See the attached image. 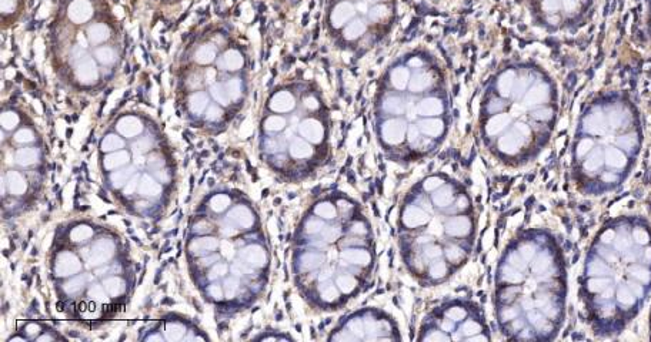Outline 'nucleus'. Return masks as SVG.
Here are the masks:
<instances>
[{"label":"nucleus","instance_id":"nucleus-28","mask_svg":"<svg viewBox=\"0 0 651 342\" xmlns=\"http://www.w3.org/2000/svg\"><path fill=\"white\" fill-rule=\"evenodd\" d=\"M214 56H216V49L211 44H204L197 50L195 59L200 64H207L214 60Z\"/></svg>","mask_w":651,"mask_h":342},{"label":"nucleus","instance_id":"nucleus-49","mask_svg":"<svg viewBox=\"0 0 651 342\" xmlns=\"http://www.w3.org/2000/svg\"><path fill=\"white\" fill-rule=\"evenodd\" d=\"M137 181H139V175H135V177H133V178H132V180H130V181L127 183V185L124 187V190H123V193L126 194V196H130V194H132L133 191H136V190H137V187H139V183H137Z\"/></svg>","mask_w":651,"mask_h":342},{"label":"nucleus","instance_id":"nucleus-53","mask_svg":"<svg viewBox=\"0 0 651 342\" xmlns=\"http://www.w3.org/2000/svg\"><path fill=\"white\" fill-rule=\"evenodd\" d=\"M209 231H210V225L207 222H197L196 225H195V232L204 234V232H209Z\"/></svg>","mask_w":651,"mask_h":342},{"label":"nucleus","instance_id":"nucleus-17","mask_svg":"<svg viewBox=\"0 0 651 342\" xmlns=\"http://www.w3.org/2000/svg\"><path fill=\"white\" fill-rule=\"evenodd\" d=\"M587 275L589 277H608L611 275V267L605 262L601 256L591 258L587 264Z\"/></svg>","mask_w":651,"mask_h":342},{"label":"nucleus","instance_id":"nucleus-6","mask_svg":"<svg viewBox=\"0 0 651 342\" xmlns=\"http://www.w3.org/2000/svg\"><path fill=\"white\" fill-rule=\"evenodd\" d=\"M240 256L246 264H249L253 268H263L269 262L267 251L263 245L260 244H250L245 247L243 250H240Z\"/></svg>","mask_w":651,"mask_h":342},{"label":"nucleus","instance_id":"nucleus-16","mask_svg":"<svg viewBox=\"0 0 651 342\" xmlns=\"http://www.w3.org/2000/svg\"><path fill=\"white\" fill-rule=\"evenodd\" d=\"M117 130L127 138H133L137 134L142 133L143 127L142 123L139 122L136 117H124L120 122L117 123Z\"/></svg>","mask_w":651,"mask_h":342},{"label":"nucleus","instance_id":"nucleus-11","mask_svg":"<svg viewBox=\"0 0 651 342\" xmlns=\"http://www.w3.org/2000/svg\"><path fill=\"white\" fill-rule=\"evenodd\" d=\"M615 302L621 308L631 309V308L637 306L639 298L631 291L628 284H621V285H617V290H615Z\"/></svg>","mask_w":651,"mask_h":342},{"label":"nucleus","instance_id":"nucleus-37","mask_svg":"<svg viewBox=\"0 0 651 342\" xmlns=\"http://www.w3.org/2000/svg\"><path fill=\"white\" fill-rule=\"evenodd\" d=\"M17 123H19V117H17L16 113H13V111H4V113L1 114V126H3L6 130H13V128L17 126Z\"/></svg>","mask_w":651,"mask_h":342},{"label":"nucleus","instance_id":"nucleus-34","mask_svg":"<svg viewBox=\"0 0 651 342\" xmlns=\"http://www.w3.org/2000/svg\"><path fill=\"white\" fill-rule=\"evenodd\" d=\"M207 103H209V100L204 93H196L190 98V109L193 113H201L207 107Z\"/></svg>","mask_w":651,"mask_h":342},{"label":"nucleus","instance_id":"nucleus-14","mask_svg":"<svg viewBox=\"0 0 651 342\" xmlns=\"http://www.w3.org/2000/svg\"><path fill=\"white\" fill-rule=\"evenodd\" d=\"M76 73L82 83H93L98 80V70L90 57H85L83 60H80Z\"/></svg>","mask_w":651,"mask_h":342},{"label":"nucleus","instance_id":"nucleus-25","mask_svg":"<svg viewBox=\"0 0 651 342\" xmlns=\"http://www.w3.org/2000/svg\"><path fill=\"white\" fill-rule=\"evenodd\" d=\"M109 36H110V32H109L107 26L93 25L89 29V40L93 43H101V42L107 40Z\"/></svg>","mask_w":651,"mask_h":342},{"label":"nucleus","instance_id":"nucleus-32","mask_svg":"<svg viewBox=\"0 0 651 342\" xmlns=\"http://www.w3.org/2000/svg\"><path fill=\"white\" fill-rule=\"evenodd\" d=\"M230 204H232L230 197L226 196V194H217V196H214L211 200H210V207H211V210H213L214 213H223V211H226L227 208L230 207Z\"/></svg>","mask_w":651,"mask_h":342},{"label":"nucleus","instance_id":"nucleus-33","mask_svg":"<svg viewBox=\"0 0 651 342\" xmlns=\"http://www.w3.org/2000/svg\"><path fill=\"white\" fill-rule=\"evenodd\" d=\"M286 127V119L282 116H270L264 122V130L269 133H279Z\"/></svg>","mask_w":651,"mask_h":342},{"label":"nucleus","instance_id":"nucleus-51","mask_svg":"<svg viewBox=\"0 0 651 342\" xmlns=\"http://www.w3.org/2000/svg\"><path fill=\"white\" fill-rule=\"evenodd\" d=\"M209 294L210 297H213V298H216V299H220L221 297H223V291H221V288L217 285V284H211V285H210Z\"/></svg>","mask_w":651,"mask_h":342},{"label":"nucleus","instance_id":"nucleus-26","mask_svg":"<svg viewBox=\"0 0 651 342\" xmlns=\"http://www.w3.org/2000/svg\"><path fill=\"white\" fill-rule=\"evenodd\" d=\"M103 287H104L106 293L111 295V297H117V295H120L124 291V282L120 278H117V277H111V278L104 280Z\"/></svg>","mask_w":651,"mask_h":342},{"label":"nucleus","instance_id":"nucleus-9","mask_svg":"<svg viewBox=\"0 0 651 342\" xmlns=\"http://www.w3.org/2000/svg\"><path fill=\"white\" fill-rule=\"evenodd\" d=\"M227 221L242 230H250L254 224V215L246 206H236L230 210Z\"/></svg>","mask_w":651,"mask_h":342},{"label":"nucleus","instance_id":"nucleus-12","mask_svg":"<svg viewBox=\"0 0 651 342\" xmlns=\"http://www.w3.org/2000/svg\"><path fill=\"white\" fill-rule=\"evenodd\" d=\"M217 247H219V241L216 238H213V237H201V238L193 240L190 243V245H189V250H190L192 254L204 256V254H210L211 251H214Z\"/></svg>","mask_w":651,"mask_h":342},{"label":"nucleus","instance_id":"nucleus-43","mask_svg":"<svg viewBox=\"0 0 651 342\" xmlns=\"http://www.w3.org/2000/svg\"><path fill=\"white\" fill-rule=\"evenodd\" d=\"M239 287H240V281L236 278V277H230V278H227L226 282H224V288H226V294H227V297L229 298H232L234 294L237 293V290H239Z\"/></svg>","mask_w":651,"mask_h":342},{"label":"nucleus","instance_id":"nucleus-55","mask_svg":"<svg viewBox=\"0 0 651 342\" xmlns=\"http://www.w3.org/2000/svg\"><path fill=\"white\" fill-rule=\"evenodd\" d=\"M53 340H54V337H50V335H43V337L37 338V341H53Z\"/></svg>","mask_w":651,"mask_h":342},{"label":"nucleus","instance_id":"nucleus-21","mask_svg":"<svg viewBox=\"0 0 651 342\" xmlns=\"http://www.w3.org/2000/svg\"><path fill=\"white\" fill-rule=\"evenodd\" d=\"M137 191L143 197H157L161 193V185L149 175H145L137 187Z\"/></svg>","mask_w":651,"mask_h":342},{"label":"nucleus","instance_id":"nucleus-38","mask_svg":"<svg viewBox=\"0 0 651 342\" xmlns=\"http://www.w3.org/2000/svg\"><path fill=\"white\" fill-rule=\"evenodd\" d=\"M96 57H98V60L100 63H103V64H110L114 61V51L110 47H100L96 51Z\"/></svg>","mask_w":651,"mask_h":342},{"label":"nucleus","instance_id":"nucleus-3","mask_svg":"<svg viewBox=\"0 0 651 342\" xmlns=\"http://www.w3.org/2000/svg\"><path fill=\"white\" fill-rule=\"evenodd\" d=\"M421 341H487L490 340L477 306L454 299L436 308L424 321Z\"/></svg>","mask_w":651,"mask_h":342},{"label":"nucleus","instance_id":"nucleus-2","mask_svg":"<svg viewBox=\"0 0 651 342\" xmlns=\"http://www.w3.org/2000/svg\"><path fill=\"white\" fill-rule=\"evenodd\" d=\"M303 231L308 248L299 256V271L314 278V299L326 309L346 305L363 290L374 268V241L370 221L349 196H337V206L327 217L308 215Z\"/></svg>","mask_w":651,"mask_h":342},{"label":"nucleus","instance_id":"nucleus-40","mask_svg":"<svg viewBox=\"0 0 651 342\" xmlns=\"http://www.w3.org/2000/svg\"><path fill=\"white\" fill-rule=\"evenodd\" d=\"M615 235H617V230L615 228H605V230H602L601 234H600V244L611 247Z\"/></svg>","mask_w":651,"mask_h":342},{"label":"nucleus","instance_id":"nucleus-19","mask_svg":"<svg viewBox=\"0 0 651 342\" xmlns=\"http://www.w3.org/2000/svg\"><path fill=\"white\" fill-rule=\"evenodd\" d=\"M6 184H7L9 191L14 196H22L27 187L25 178L17 171H9V174L6 175Z\"/></svg>","mask_w":651,"mask_h":342},{"label":"nucleus","instance_id":"nucleus-41","mask_svg":"<svg viewBox=\"0 0 651 342\" xmlns=\"http://www.w3.org/2000/svg\"><path fill=\"white\" fill-rule=\"evenodd\" d=\"M85 277L82 275V277H76L73 280H70V281L66 284V287H64V290H66V293H76V291H79V290H82L83 288V285H85Z\"/></svg>","mask_w":651,"mask_h":342},{"label":"nucleus","instance_id":"nucleus-48","mask_svg":"<svg viewBox=\"0 0 651 342\" xmlns=\"http://www.w3.org/2000/svg\"><path fill=\"white\" fill-rule=\"evenodd\" d=\"M151 148V141H150V137H143V138H140L137 143H136L135 146V151L136 153H145V151H148Z\"/></svg>","mask_w":651,"mask_h":342},{"label":"nucleus","instance_id":"nucleus-36","mask_svg":"<svg viewBox=\"0 0 651 342\" xmlns=\"http://www.w3.org/2000/svg\"><path fill=\"white\" fill-rule=\"evenodd\" d=\"M599 177H600V181L602 184H607V185H614V184H618L621 181V175L617 171L613 170H604Z\"/></svg>","mask_w":651,"mask_h":342},{"label":"nucleus","instance_id":"nucleus-52","mask_svg":"<svg viewBox=\"0 0 651 342\" xmlns=\"http://www.w3.org/2000/svg\"><path fill=\"white\" fill-rule=\"evenodd\" d=\"M39 332H40V327L36 325V324H29V325L26 327V334H27L29 337H36Z\"/></svg>","mask_w":651,"mask_h":342},{"label":"nucleus","instance_id":"nucleus-54","mask_svg":"<svg viewBox=\"0 0 651 342\" xmlns=\"http://www.w3.org/2000/svg\"><path fill=\"white\" fill-rule=\"evenodd\" d=\"M216 259H217V256H209V258H203V259H201V265H203V267L211 265V264H213V261H216Z\"/></svg>","mask_w":651,"mask_h":342},{"label":"nucleus","instance_id":"nucleus-56","mask_svg":"<svg viewBox=\"0 0 651 342\" xmlns=\"http://www.w3.org/2000/svg\"><path fill=\"white\" fill-rule=\"evenodd\" d=\"M148 340H149V341H154V340H156V341H161V337H156V335H153V337H149Z\"/></svg>","mask_w":651,"mask_h":342},{"label":"nucleus","instance_id":"nucleus-15","mask_svg":"<svg viewBox=\"0 0 651 342\" xmlns=\"http://www.w3.org/2000/svg\"><path fill=\"white\" fill-rule=\"evenodd\" d=\"M289 153L295 160H308L314 156V148L301 138H295L289 147Z\"/></svg>","mask_w":651,"mask_h":342},{"label":"nucleus","instance_id":"nucleus-57","mask_svg":"<svg viewBox=\"0 0 651 342\" xmlns=\"http://www.w3.org/2000/svg\"><path fill=\"white\" fill-rule=\"evenodd\" d=\"M650 16H651V1H650Z\"/></svg>","mask_w":651,"mask_h":342},{"label":"nucleus","instance_id":"nucleus-42","mask_svg":"<svg viewBox=\"0 0 651 342\" xmlns=\"http://www.w3.org/2000/svg\"><path fill=\"white\" fill-rule=\"evenodd\" d=\"M89 295H90L95 301H98V302L106 301V294H104V287H103V285H92V287H90V291H89Z\"/></svg>","mask_w":651,"mask_h":342},{"label":"nucleus","instance_id":"nucleus-18","mask_svg":"<svg viewBox=\"0 0 651 342\" xmlns=\"http://www.w3.org/2000/svg\"><path fill=\"white\" fill-rule=\"evenodd\" d=\"M628 272H630L631 280H636V281L641 282V284L646 285V287H647L649 284H651V269L647 264L634 262V264H631V267L628 268Z\"/></svg>","mask_w":651,"mask_h":342},{"label":"nucleus","instance_id":"nucleus-10","mask_svg":"<svg viewBox=\"0 0 651 342\" xmlns=\"http://www.w3.org/2000/svg\"><path fill=\"white\" fill-rule=\"evenodd\" d=\"M270 109L277 113H287L295 109V97L290 91L283 90L279 91L277 94H274L270 100Z\"/></svg>","mask_w":651,"mask_h":342},{"label":"nucleus","instance_id":"nucleus-24","mask_svg":"<svg viewBox=\"0 0 651 342\" xmlns=\"http://www.w3.org/2000/svg\"><path fill=\"white\" fill-rule=\"evenodd\" d=\"M223 64L227 70H239L243 66V57L237 50H229L223 57Z\"/></svg>","mask_w":651,"mask_h":342},{"label":"nucleus","instance_id":"nucleus-50","mask_svg":"<svg viewBox=\"0 0 651 342\" xmlns=\"http://www.w3.org/2000/svg\"><path fill=\"white\" fill-rule=\"evenodd\" d=\"M221 114L223 113H221V110L217 106H210L209 110H207V119L211 120V122H214V120H217L220 117Z\"/></svg>","mask_w":651,"mask_h":342},{"label":"nucleus","instance_id":"nucleus-7","mask_svg":"<svg viewBox=\"0 0 651 342\" xmlns=\"http://www.w3.org/2000/svg\"><path fill=\"white\" fill-rule=\"evenodd\" d=\"M113 253H114L113 241L107 240V238H101V240L96 241L95 245L92 247V254H90L89 261L95 267L96 265H101V264H104V262H107L110 259L111 256H113Z\"/></svg>","mask_w":651,"mask_h":342},{"label":"nucleus","instance_id":"nucleus-22","mask_svg":"<svg viewBox=\"0 0 651 342\" xmlns=\"http://www.w3.org/2000/svg\"><path fill=\"white\" fill-rule=\"evenodd\" d=\"M129 153H126V151H116V153H113V154H109L106 159H104V169L106 170H114V169H119V167H122L124 166L127 161H129Z\"/></svg>","mask_w":651,"mask_h":342},{"label":"nucleus","instance_id":"nucleus-23","mask_svg":"<svg viewBox=\"0 0 651 342\" xmlns=\"http://www.w3.org/2000/svg\"><path fill=\"white\" fill-rule=\"evenodd\" d=\"M39 159V153H37L36 148H22V150H19L17 151V154H16V161H17V164H20V166H32V164H35Z\"/></svg>","mask_w":651,"mask_h":342},{"label":"nucleus","instance_id":"nucleus-20","mask_svg":"<svg viewBox=\"0 0 651 342\" xmlns=\"http://www.w3.org/2000/svg\"><path fill=\"white\" fill-rule=\"evenodd\" d=\"M611 284H614V280L610 275L608 277H589L586 281V290L593 295H599Z\"/></svg>","mask_w":651,"mask_h":342},{"label":"nucleus","instance_id":"nucleus-1","mask_svg":"<svg viewBox=\"0 0 651 342\" xmlns=\"http://www.w3.org/2000/svg\"><path fill=\"white\" fill-rule=\"evenodd\" d=\"M476 230L464 185L442 174L427 175L405 196L397 220L405 268L426 285L446 282L468 261Z\"/></svg>","mask_w":651,"mask_h":342},{"label":"nucleus","instance_id":"nucleus-5","mask_svg":"<svg viewBox=\"0 0 651 342\" xmlns=\"http://www.w3.org/2000/svg\"><path fill=\"white\" fill-rule=\"evenodd\" d=\"M630 154L621 150L617 144H608L604 147V164L607 170L623 172L630 166Z\"/></svg>","mask_w":651,"mask_h":342},{"label":"nucleus","instance_id":"nucleus-4","mask_svg":"<svg viewBox=\"0 0 651 342\" xmlns=\"http://www.w3.org/2000/svg\"><path fill=\"white\" fill-rule=\"evenodd\" d=\"M397 325L386 312L364 309L349 315L329 338L332 341H396L400 340Z\"/></svg>","mask_w":651,"mask_h":342},{"label":"nucleus","instance_id":"nucleus-44","mask_svg":"<svg viewBox=\"0 0 651 342\" xmlns=\"http://www.w3.org/2000/svg\"><path fill=\"white\" fill-rule=\"evenodd\" d=\"M628 287L631 288V291L636 294V297L641 299V298H644L646 297V293H647V290H646V285H643L641 282L636 281V280H633V281H628Z\"/></svg>","mask_w":651,"mask_h":342},{"label":"nucleus","instance_id":"nucleus-30","mask_svg":"<svg viewBox=\"0 0 651 342\" xmlns=\"http://www.w3.org/2000/svg\"><path fill=\"white\" fill-rule=\"evenodd\" d=\"M92 237H93V228H90L89 225H77L70 232V238L73 243H85Z\"/></svg>","mask_w":651,"mask_h":342},{"label":"nucleus","instance_id":"nucleus-29","mask_svg":"<svg viewBox=\"0 0 651 342\" xmlns=\"http://www.w3.org/2000/svg\"><path fill=\"white\" fill-rule=\"evenodd\" d=\"M631 237L634 240V243L641 247H646L651 243V232L649 228L644 227H634L631 230Z\"/></svg>","mask_w":651,"mask_h":342},{"label":"nucleus","instance_id":"nucleus-27","mask_svg":"<svg viewBox=\"0 0 651 342\" xmlns=\"http://www.w3.org/2000/svg\"><path fill=\"white\" fill-rule=\"evenodd\" d=\"M185 332L186 328L182 324H179V322H169L166 325V330H164L166 338L169 341H179V340H182Z\"/></svg>","mask_w":651,"mask_h":342},{"label":"nucleus","instance_id":"nucleus-35","mask_svg":"<svg viewBox=\"0 0 651 342\" xmlns=\"http://www.w3.org/2000/svg\"><path fill=\"white\" fill-rule=\"evenodd\" d=\"M123 146H124L123 140H122L120 137H117L116 134L107 135V137H104V140L101 141V150H103V151H114V150L122 148Z\"/></svg>","mask_w":651,"mask_h":342},{"label":"nucleus","instance_id":"nucleus-31","mask_svg":"<svg viewBox=\"0 0 651 342\" xmlns=\"http://www.w3.org/2000/svg\"><path fill=\"white\" fill-rule=\"evenodd\" d=\"M133 172H135V169H132V167L124 169V170L114 171L110 175L111 183H113V185L116 188H120V187H123L124 183H127V180L133 175Z\"/></svg>","mask_w":651,"mask_h":342},{"label":"nucleus","instance_id":"nucleus-47","mask_svg":"<svg viewBox=\"0 0 651 342\" xmlns=\"http://www.w3.org/2000/svg\"><path fill=\"white\" fill-rule=\"evenodd\" d=\"M14 140L17 143H30V141L35 140V135H33V133L29 128H23V130H20L17 134L14 135Z\"/></svg>","mask_w":651,"mask_h":342},{"label":"nucleus","instance_id":"nucleus-45","mask_svg":"<svg viewBox=\"0 0 651 342\" xmlns=\"http://www.w3.org/2000/svg\"><path fill=\"white\" fill-rule=\"evenodd\" d=\"M227 264H224V262H219V264H216L213 269H211V272H210L209 278L210 280H216V278H219V277H223L224 274H227Z\"/></svg>","mask_w":651,"mask_h":342},{"label":"nucleus","instance_id":"nucleus-39","mask_svg":"<svg viewBox=\"0 0 651 342\" xmlns=\"http://www.w3.org/2000/svg\"><path fill=\"white\" fill-rule=\"evenodd\" d=\"M242 94V83L239 79H234L227 83V96L229 98H237Z\"/></svg>","mask_w":651,"mask_h":342},{"label":"nucleus","instance_id":"nucleus-46","mask_svg":"<svg viewBox=\"0 0 651 342\" xmlns=\"http://www.w3.org/2000/svg\"><path fill=\"white\" fill-rule=\"evenodd\" d=\"M211 94L214 96V98H216L217 101H220L221 104H227L229 96H227V91H223L221 86H213V87H211Z\"/></svg>","mask_w":651,"mask_h":342},{"label":"nucleus","instance_id":"nucleus-13","mask_svg":"<svg viewBox=\"0 0 651 342\" xmlns=\"http://www.w3.org/2000/svg\"><path fill=\"white\" fill-rule=\"evenodd\" d=\"M92 7L90 4L85 0H77L69 9V17L73 20L74 23H85L90 17H92Z\"/></svg>","mask_w":651,"mask_h":342},{"label":"nucleus","instance_id":"nucleus-8","mask_svg":"<svg viewBox=\"0 0 651 342\" xmlns=\"http://www.w3.org/2000/svg\"><path fill=\"white\" fill-rule=\"evenodd\" d=\"M82 269V264L79 261V258L72 254V253H62L57 256L56 264H54V271L59 277H69L74 275Z\"/></svg>","mask_w":651,"mask_h":342}]
</instances>
